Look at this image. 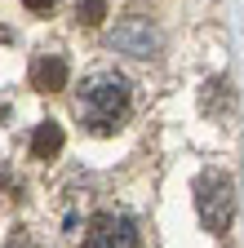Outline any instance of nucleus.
Instances as JSON below:
<instances>
[{
    "label": "nucleus",
    "mask_w": 244,
    "mask_h": 248,
    "mask_svg": "<svg viewBox=\"0 0 244 248\" xmlns=\"http://www.w3.org/2000/svg\"><path fill=\"white\" fill-rule=\"evenodd\" d=\"M22 5H27V9H36V14H40V9H53V0H22Z\"/></svg>",
    "instance_id": "obj_8"
},
{
    "label": "nucleus",
    "mask_w": 244,
    "mask_h": 248,
    "mask_svg": "<svg viewBox=\"0 0 244 248\" xmlns=\"http://www.w3.org/2000/svg\"><path fill=\"white\" fill-rule=\"evenodd\" d=\"M76 111H80V124H84L89 133H115L120 120H125V111H129V80L115 76V71L89 76L80 84Z\"/></svg>",
    "instance_id": "obj_1"
},
{
    "label": "nucleus",
    "mask_w": 244,
    "mask_h": 248,
    "mask_svg": "<svg viewBox=\"0 0 244 248\" xmlns=\"http://www.w3.org/2000/svg\"><path fill=\"white\" fill-rule=\"evenodd\" d=\"M111 49L129 53V58H151L160 49V36H156V27H151L146 18H125L111 31Z\"/></svg>",
    "instance_id": "obj_4"
},
{
    "label": "nucleus",
    "mask_w": 244,
    "mask_h": 248,
    "mask_svg": "<svg viewBox=\"0 0 244 248\" xmlns=\"http://www.w3.org/2000/svg\"><path fill=\"white\" fill-rule=\"evenodd\" d=\"M195 213H200L204 231H213V235H222L231 226V213H235V182H231V173L204 169L195 177Z\"/></svg>",
    "instance_id": "obj_2"
},
{
    "label": "nucleus",
    "mask_w": 244,
    "mask_h": 248,
    "mask_svg": "<svg viewBox=\"0 0 244 248\" xmlns=\"http://www.w3.org/2000/svg\"><path fill=\"white\" fill-rule=\"evenodd\" d=\"M76 18L89 22V27H98L107 18V0H80V5H76Z\"/></svg>",
    "instance_id": "obj_7"
},
{
    "label": "nucleus",
    "mask_w": 244,
    "mask_h": 248,
    "mask_svg": "<svg viewBox=\"0 0 244 248\" xmlns=\"http://www.w3.org/2000/svg\"><path fill=\"white\" fill-rule=\"evenodd\" d=\"M63 124H53V120H45L40 124V129L32 133V155H36V160H53V155L58 151H63Z\"/></svg>",
    "instance_id": "obj_6"
},
{
    "label": "nucleus",
    "mask_w": 244,
    "mask_h": 248,
    "mask_svg": "<svg viewBox=\"0 0 244 248\" xmlns=\"http://www.w3.org/2000/svg\"><path fill=\"white\" fill-rule=\"evenodd\" d=\"M32 84L40 93H58V89H67V62L58 58V53H45L32 62Z\"/></svg>",
    "instance_id": "obj_5"
},
{
    "label": "nucleus",
    "mask_w": 244,
    "mask_h": 248,
    "mask_svg": "<svg viewBox=\"0 0 244 248\" xmlns=\"http://www.w3.org/2000/svg\"><path fill=\"white\" fill-rule=\"evenodd\" d=\"M84 248H138V226L129 213H94L84 231Z\"/></svg>",
    "instance_id": "obj_3"
}]
</instances>
